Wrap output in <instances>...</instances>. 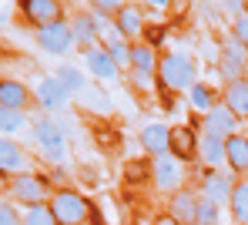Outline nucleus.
I'll return each mask as SVG.
<instances>
[{
  "mask_svg": "<svg viewBox=\"0 0 248 225\" xmlns=\"http://www.w3.org/2000/svg\"><path fill=\"white\" fill-rule=\"evenodd\" d=\"M158 81H161V88L168 91H191L198 81H195V64H191V57L188 54H178V50H171L161 57V64H158Z\"/></svg>",
  "mask_w": 248,
  "mask_h": 225,
  "instance_id": "nucleus-1",
  "label": "nucleus"
},
{
  "mask_svg": "<svg viewBox=\"0 0 248 225\" xmlns=\"http://www.w3.org/2000/svg\"><path fill=\"white\" fill-rule=\"evenodd\" d=\"M50 212H54L57 225H81L84 219L91 215V205L84 202L78 192L61 188V192H54V198H50Z\"/></svg>",
  "mask_w": 248,
  "mask_h": 225,
  "instance_id": "nucleus-2",
  "label": "nucleus"
},
{
  "mask_svg": "<svg viewBox=\"0 0 248 225\" xmlns=\"http://www.w3.org/2000/svg\"><path fill=\"white\" fill-rule=\"evenodd\" d=\"M7 192L17 198V202H24V205H44V198L50 195V181L44 178V175H17V178L7 181Z\"/></svg>",
  "mask_w": 248,
  "mask_h": 225,
  "instance_id": "nucleus-3",
  "label": "nucleus"
},
{
  "mask_svg": "<svg viewBox=\"0 0 248 225\" xmlns=\"http://www.w3.org/2000/svg\"><path fill=\"white\" fill-rule=\"evenodd\" d=\"M248 67V47L238 41V37H225L221 41V57H218V71H221V78H228V84L232 81H242V74H245Z\"/></svg>",
  "mask_w": 248,
  "mask_h": 225,
  "instance_id": "nucleus-4",
  "label": "nucleus"
},
{
  "mask_svg": "<svg viewBox=\"0 0 248 225\" xmlns=\"http://www.w3.org/2000/svg\"><path fill=\"white\" fill-rule=\"evenodd\" d=\"M185 181V165L174 155H161L151 161V185L158 192H181L178 185Z\"/></svg>",
  "mask_w": 248,
  "mask_h": 225,
  "instance_id": "nucleus-5",
  "label": "nucleus"
},
{
  "mask_svg": "<svg viewBox=\"0 0 248 225\" xmlns=\"http://www.w3.org/2000/svg\"><path fill=\"white\" fill-rule=\"evenodd\" d=\"M34 138H37V148H41V155L47 161H64V135H61V128L50 121V118H37L34 121Z\"/></svg>",
  "mask_w": 248,
  "mask_h": 225,
  "instance_id": "nucleus-6",
  "label": "nucleus"
},
{
  "mask_svg": "<svg viewBox=\"0 0 248 225\" xmlns=\"http://www.w3.org/2000/svg\"><path fill=\"white\" fill-rule=\"evenodd\" d=\"M238 114L228 108V104H218V108H211L205 114V135L218 138V141H228V138L238 135Z\"/></svg>",
  "mask_w": 248,
  "mask_h": 225,
  "instance_id": "nucleus-7",
  "label": "nucleus"
},
{
  "mask_svg": "<svg viewBox=\"0 0 248 225\" xmlns=\"http://www.w3.org/2000/svg\"><path fill=\"white\" fill-rule=\"evenodd\" d=\"M37 41H41V47L47 54H64L74 44V31H71L67 20H54L47 27H37Z\"/></svg>",
  "mask_w": 248,
  "mask_h": 225,
  "instance_id": "nucleus-8",
  "label": "nucleus"
},
{
  "mask_svg": "<svg viewBox=\"0 0 248 225\" xmlns=\"http://www.w3.org/2000/svg\"><path fill=\"white\" fill-rule=\"evenodd\" d=\"M141 148H144L148 155H155V158L171 155V128L161 125V121L144 125V128H141Z\"/></svg>",
  "mask_w": 248,
  "mask_h": 225,
  "instance_id": "nucleus-9",
  "label": "nucleus"
},
{
  "mask_svg": "<svg viewBox=\"0 0 248 225\" xmlns=\"http://www.w3.org/2000/svg\"><path fill=\"white\" fill-rule=\"evenodd\" d=\"M84 64H87V71H91L97 81H114V78H118V64L111 61V54H108L104 47L84 50Z\"/></svg>",
  "mask_w": 248,
  "mask_h": 225,
  "instance_id": "nucleus-10",
  "label": "nucleus"
},
{
  "mask_svg": "<svg viewBox=\"0 0 248 225\" xmlns=\"http://www.w3.org/2000/svg\"><path fill=\"white\" fill-rule=\"evenodd\" d=\"M0 168H3V175H10V178L27 175V151H24L20 145H14L10 138H3V145H0Z\"/></svg>",
  "mask_w": 248,
  "mask_h": 225,
  "instance_id": "nucleus-11",
  "label": "nucleus"
},
{
  "mask_svg": "<svg viewBox=\"0 0 248 225\" xmlns=\"http://www.w3.org/2000/svg\"><path fill=\"white\" fill-rule=\"evenodd\" d=\"M168 215H171L174 222H181V225H195V215H198V198H195L188 188L174 192V195H171V205H168Z\"/></svg>",
  "mask_w": 248,
  "mask_h": 225,
  "instance_id": "nucleus-12",
  "label": "nucleus"
},
{
  "mask_svg": "<svg viewBox=\"0 0 248 225\" xmlns=\"http://www.w3.org/2000/svg\"><path fill=\"white\" fill-rule=\"evenodd\" d=\"M20 7H24L27 20L37 24V27H47V24L61 20V3L57 0H24Z\"/></svg>",
  "mask_w": 248,
  "mask_h": 225,
  "instance_id": "nucleus-13",
  "label": "nucleus"
},
{
  "mask_svg": "<svg viewBox=\"0 0 248 225\" xmlns=\"http://www.w3.org/2000/svg\"><path fill=\"white\" fill-rule=\"evenodd\" d=\"M205 198H211L215 205H221V202H232V192H235V185H232V178L225 175V172H218V168H211V172H205Z\"/></svg>",
  "mask_w": 248,
  "mask_h": 225,
  "instance_id": "nucleus-14",
  "label": "nucleus"
},
{
  "mask_svg": "<svg viewBox=\"0 0 248 225\" xmlns=\"http://www.w3.org/2000/svg\"><path fill=\"white\" fill-rule=\"evenodd\" d=\"M225 158H228V168L235 175H248V138L235 135L225 141Z\"/></svg>",
  "mask_w": 248,
  "mask_h": 225,
  "instance_id": "nucleus-15",
  "label": "nucleus"
},
{
  "mask_svg": "<svg viewBox=\"0 0 248 225\" xmlns=\"http://www.w3.org/2000/svg\"><path fill=\"white\" fill-rule=\"evenodd\" d=\"M104 50H108V54H111V61L118 64V71H121V67H124V71H134V47L127 44L118 31H111V34H108Z\"/></svg>",
  "mask_w": 248,
  "mask_h": 225,
  "instance_id": "nucleus-16",
  "label": "nucleus"
},
{
  "mask_svg": "<svg viewBox=\"0 0 248 225\" xmlns=\"http://www.w3.org/2000/svg\"><path fill=\"white\" fill-rule=\"evenodd\" d=\"M171 155L178 161H188L198 155V138L191 128H171Z\"/></svg>",
  "mask_w": 248,
  "mask_h": 225,
  "instance_id": "nucleus-17",
  "label": "nucleus"
},
{
  "mask_svg": "<svg viewBox=\"0 0 248 225\" xmlns=\"http://www.w3.org/2000/svg\"><path fill=\"white\" fill-rule=\"evenodd\" d=\"M37 101H41L47 111H61L67 104V91H64V84L57 78H44L41 88H37Z\"/></svg>",
  "mask_w": 248,
  "mask_h": 225,
  "instance_id": "nucleus-18",
  "label": "nucleus"
},
{
  "mask_svg": "<svg viewBox=\"0 0 248 225\" xmlns=\"http://www.w3.org/2000/svg\"><path fill=\"white\" fill-rule=\"evenodd\" d=\"M221 104H228L238 118H248V78L242 81H232L225 84V94H221Z\"/></svg>",
  "mask_w": 248,
  "mask_h": 225,
  "instance_id": "nucleus-19",
  "label": "nucleus"
},
{
  "mask_svg": "<svg viewBox=\"0 0 248 225\" xmlns=\"http://www.w3.org/2000/svg\"><path fill=\"white\" fill-rule=\"evenodd\" d=\"M114 31L121 34L124 41H127V37H138V34L144 31L141 10H138V7H131V3H124V7H121V14L114 17Z\"/></svg>",
  "mask_w": 248,
  "mask_h": 225,
  "instance_id": "nucleus-20",
  "label": "nucleus"
},
{
  "mask_svg": "<svg viewBox=\"0 0 248 225\" xmlns=\"http://www.w3.org/2000/svg\"><path fill=\"white\" fill-rule=\"evenodd\" d=\"M71 31H74V44H84V50L94 47V37L101 34V20L97 17H74L71 20Z\"/></svg>",
  "mask_w": 248,
  "mask_h": 225,
  "instance_id": "nucleus-21",
  "label": "nucleus"
},
{
  "mask_svg": "<svg viewBox=\"0 0 248 225\" xmlns=\"http://www.w3.org/2000/svg\"><path fill=\"white\" fill-rule=\"evenodd\" d=\"M198 158L211 165V168H218V165H228V158H225V141H218V138L211 135H202L198 138Z\"/></svg>",
  "mask_w": 248,
  "mask_h": 225,
  "instance_id": "nucleus-22",
  "label": "nucleus"
},
{
  "mask_svg": "<svg viewBox=\"0 0 248 225\" xmlns=\"http://www.w3.org/2000/svg\"><path fill=\"white\" fill-rule=\"evenodd\" d=\"M0 104H3V111H24V104H27V88H24L20 81H3V84H0Z\"/></svg>",
  "mask_w": 248,
  "mask_h": 225,
  "instance_id": "nucleus-23",
  "label": "nucleus"
},
{
  "mask_svg": "<svg viewBox=\"0 0 248 225\" xmlns=\"http://www.w3.org/2000/svg\"><path fill=\"white\" fill-rule=\"evenodd\" d=\"M57 81L64 84V91H67V94H78V97H81L84 91H87V81H84V74L78 71V67H71V64H64V67L57 71Z\"/></svg>",
  "mask_w": 248,
  "mask_h": 225,
  "instance_id": "nucleus-24",
  "label": "nucleus"
},
{
  "mask_svg": "<svg viewBox=\"0 0 248 225\" xmlns=\"http://www.w3.org/2000/svg\"><path fill=\"white\" fill-rule=\"evenodd\" d=\"M158 64H161V57H158V54H155L148 44H134V71L158 74Z\"/></svg>",
  "mask_w": 248,
  "mask_h": 225,
  "instance_id": "nucleus-25",
  "label": "nucleus"
},
{
  "mask_svg": "<svg viewBox=\"0 0 248 225\" xmlns=\"http://www.w3.org/2000/svg\"><path fill=\"white\" fill-rule=\"evenodd\" d=\"M232 215L238 225H248V181H238L232 192Z\"/></svg>",
  "mask_w": 248,
  "mask_h": 225,
  "instance_id": "nucleus-26",
  "label": "nucleus"
},
{
  "mask_svg": "<svg viewBox=\"0 0 248 225\" xmlns=\"http://www.w3.org/2000/svg\"><path fill=\"white\" fill-rule=\"evenodd\" d=\"M188 94H191V104H195L202 114H208L211 108H218V101H215V91L205 88V84H195V88L188 91Z\"/></svg>",
  "mask_w": 248,
  "mask_h": 225,
  "instance_id": "nucleus-27",
  "label": "nucleus"
},
{
  "mask_svg": "<svg viewBox=\"0 0 248 225\" xmlns=\"http://www.w3.org/2000/svg\"><path fill=\"white\" fill-rule=\"evenodd\" d=\"M221 219V212H218V205L211 202V198H198V215H195V225H218Z\"/></svg>",
  "mask_w": 248,
  "mask_h": 225,
  "instance_id": "nucleus-28",
  "label": "nucleus"
},
{
  "mask_svg": "<svg viewBox=\"0 0 248 225\" xmlns=\"http://www.w3.org/2000/svg\"><path fill=\"white\" fill-rule=\"evenodd\" d=\"M24 225H57V219H54L50 205H34L24 212Z\"/></svg>",
  "mask_w": 248,
  "mask_h": 225,
  "instance_id": "nucleus-29",
  "label": "nucleus"
},
{
  "mask_svg": "<svg viewBox=\"0 0 248 225\" xmlns=\"http://www.w3.org/2000/svg\"><path fill=\"white\" fill-rule=\"evenodd\" d=\"M24 114L20 111H0V128H3V135H17V131H24Z\"/></svg>",
  "mask_w": 248,
  "mask_h": 225,
  "instance_id": "nucleus-30",
  "label": "nucleus"
},
{
  "mask_svg": "<svg viewBox=\"0 0 248 225\" xmlns=\"http://www.w3.org/2000/svg\"><path fill=\"white\" fill-rule=\"evenodd\" d=\"M232 37H238V41L248 47V10H245V14H238V17L232 20Z\"/></svg>",
  "mask_w": 248,
  "mask_h": 225,
  "instance_id": "nucleus-31",
  "label": "nucleus"
},
{
  "mask_svg": "<svg viewBox=\"0 0 248 225\" xmlns=\"http://www.w3.org/2000/svg\"><path fill=\"white\" fill-rule=\"evenodd\" d=\"M81 97H87V104H91L94 111H111V101H108V94H101V91H84Z\"/></svg>",
  "mask_w": 248,
  "mask_h": 225,
  "instance_id": "nucleus-32",
  "label": "nucleus"
},
{
  "mask_svg": "<svg viewBox=\"0 0 248 225\" xmlns=\"http://www.w3.org/2000/svg\"><path fill=\"white\" fill-rule=\"evenodd\" d=\"M0 225H24V219H17V212H14V205H0Z\"/></svg>",
  "mask_w": 248,
  "mask_h": 225,
  "instance_id": "nucleus-33",
  "label": "nucleus"
},
{
  "mask_svg": "<svg viewBox=\"0 0 248 225\" xmlns=\"http://www.w3.org/2000/svg\"><path fill=\"white\" fill-rule=\"evenodd\" d=\"M131 81H134V88H141V91L151 88V74H144V71H131Z\"/></svg>",
  "mask_w": 248,
  "mask_h": 225,
  "instance_id": "nucleus-34",
  "label": "nucleus"
},
{
  "mask_svg": "<svg viewBox=\"0 0 248 225\" xmlns=\"http://www.w3.org/2000/svg\"><path fill=\"white\" fill-rule=\"evenodd\" d=\"M155 225H181V222H174L171 215H161V219H158V222H155Z\"/></svg>",
  "mask_w": 248,
  "mask_h": 225,
  "instance_id": "nucleus-35",
  "label": "nucleus"
},
{
  "mask_svg": "<svg viewBox=\"0 0 248 225\" xmlns=\"http://www.w3.org/2000/svg\"><path fill=\"white\" fill-rule=\"evenodd\" d=\"M245 74H248V67H245Z\"/></svg>",
  "mask_w": 248,
  "mask_h": 225,
  "instance_id": "nucleus-36",
  "label": "nucleus"
}]
</instances>
